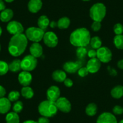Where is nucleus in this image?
<instances>
[{
    "label": "nucleus",
    "mask_w": 123,
    "mask_h": 123,
    "mask_svg": "<svg viewBox=\"0 0 123 123\" xmlns=\"http://www.w3.org/2000/svg\"><path fill=\"white\" fill-rule=\"evenodd\" d=\"M2 32H3V30H2L1 27H0V36H1V35H2Z\"/></svg>",
    "instance_id": "47"
},
{
    "label": "nucleus",
    "mask_w": 123,
    "mask_h": 123,
    "mask_svg": "<svg viewBox=\"0 0 123 123\" xmlns=\"http://www.w3.org/2000/svg\"><path fill=\"white\" fill-rule=\"evenodd\" d=\"M24 107V105L23 103L21 101H16L15 103V104L13 105V111L15 113H19L20 112H22V111L23 110Z\"/></svg>",
    "instance_id": "33"
},
{
    "label": "nucleus",
    "mask_w": 123,
    "mask_h": 123,
    "mask_svg": "<svg viewBox=\"0 0 123 123\" xmlns=\"http://www.w3.org/2000/svg\"><path fill=\"white\" fill-rule=\"evenodd\" d=\"M82 1H89L90 0H82Z\"/></svg>",
    "instance_id": "49"
},
{
    "label": "nucleus",
    "mask_w": 123,
    "mask_h": 123,
    "mask_svg": "<svg viewBox=\"0 0 123 123\" xmlns=\"http://www.w3.org/2000/svg\"><path fill=\"white\" fill-rule=\"evenodd\" d=\"M118 123H123V119H122V120H121L120 121H119Z\"/></svg>",
    "instance_id": "48"
},
{
    "label": "nucleus",
    "mask_w": 123,
    "mask_h": 123,
    "mask_svg": "<svg viewBox=\"0 0 123 123\" xmlns=\"http://www.w3.org/2000/svg\"><path fill=\"white\" fill-rule=\"evenodd\" d=\"M45 31L39 27H31L25 31V36L27 39L33 42H39L43 39Z\"/></svg>",
    "instance_id": "5"
},
{
    "label": "nucleus",
    "mask_w": 123,
    "mask_h": 123,
    "mask_svg": "<svg viewBox=\"0 0 123 123\" xmlns=\"http://www.w3.org/2000/svg\"><path fill=\"white\" fill-rule=\"evenodd\" d=\"M21 62L19 59H15L9 65V69L12 73H18L21 69Z\"/></svg>",
    "instance_id": "23"
},
{
    "label": "nucleus",
    "mask_w": 123,
    "mask_h": 123,
    "mask_svg": "<svg viewBox=\"0 0 123 123\" xmlns=\"http://www.w3.org/2000/svg\"><path fill=\"white\" fill-rule=\"evenodd\" d=\"M96 123H118L115 116L110 112H103L98 117Z\"/></svg>",
    "instance_id": "13"
},
{
    "label": "nucleus",
    "mask_w": 123,
    "mask_h": 123,
    "mask_svg": "<svg viewBox=\"0 0 123 123\" xmlns=\"http://www.w3.org/2000/svg\"><path fill=\"white\" fill-rule=\"evenodd\" d=\"M101 28V22L98 21H94L91 25V28L94 31H98Z\"/></svg>",
    "instance_id": "37"
},
{
    "label": "nucleus",
    "mask_w": 123,
    "mask_h": 123,
    "mask_svg": "<svg viewBox=\"0 0 123 123\" xmlns=\"http://www.w3.org/2000/svg\"><path fill=\"white\" fill-rule=\"evenodd\" d=\"M28 39L23 33L14 35L10 39L8 46L9 53L14 57H18L25 51Z\"/></svg>",
    "instance_id": "1"
},
{
    "label": "nucleus",
    "mask_w": 123,
    "mask_h": 123,
    "mask_svg": "<svg viewBox=\"0 0 123 123\" xmlns=\"http://www.w3.org/2000/svg\"><path fill=\"white\" fill-rule=\"evenodd\" d=\"M6 2H7V3H12L13 1H14L15 0H4Z\"/></svg>",
    "instance_id": "46"
},
{
    "label": "nucleus",
    "mask_w": 123,
    "mask_h": 123,
    "mask_svg": "<svg viewBox=\"0 0 123 123\" xmlns=\"http://www.w3.org/2000/svg\"><path fill=\"white\" fill-rule=\"evenodd\" d=\"M60 97V90L57 86H51L47 91V100L55 102Z\"/></svg>",
    "instance_id": "12"
},
{
    "label": "nucleus",
    "mask_w": 123,
    "mask_h": 123,
    "mask_svg": "<svg viewBox=\"0 0 123 123\" xmlns=\"http://www.w3.org/2000/svg\"><path fill=\"white\" fill-rule=\"evenodd\" d=\"M113 43L117 49H123V35H116L113 38Z\"/></svg>",
    "instance_id": "29"
},
{
    "label": "nucleus",
    "mask_w": 123,
    "mask_h": 123,
    "mask_svg": "<svg viewBox=\"0 0 123 123\" xmlns=\"http://www.w3.org/2000/svg\"><path fill=\"white\" fill-rule=\"evenodd\" d=\"M37 65V59L33 55H27L21 62V69L24 71L30 72L36 68Z\"/></svg>",
    "instance_id": "6"
},
{
    "label": "nucleus",
    "mask_w": 123,
    "mask_h": 123,
    "mask_svg": "<svg viewBox=\"0 0 123 123\" xmlns=\"http://www.w3.org/2000/svg\"><path fill=\"white\" fill-rule=\"evenodd\" d=\"M6 94V91L5 88L1 85H0V98L4 97Z\"/></svg>",
    "instance_id": "41"
},
{
    "label": "nucleus",
    "mask_w": 123,
    "mask_h": 123,
    "mask_svg": "<svg viewBox=\"0 0 123 123\" xmlns=\"http://www.w3.org/2000/svg\"><path fill=\"white\" fill-rule=\"evenodd\" d=\"M117 67L121 69H123V59L119 60L117 63Z\"/></svg>",
    "instance_id": "43"
},
{
    "label": "nucleus",
    "mask_w": 123,
    "mask_h": 123,
    "mask_svg": "<svg viewBox=\"0 0 123 123\" xmlns=\"http://www.w3.org/2000/svg\"><path fill=\"white\" fill-rule=\"evenodd\" d=\"M87 54V49H86L85 47H77V48L76 49V54L77 56L79 59H83V58L86 56Z\"/></svg>",
    "instance_id": "32"
},
{
    "label": "nucleus",
    "mask_w": 123,
    "mask_h": 123,
    "mask_svg": "<svg viewBox=\"0 0 123 123\" xmlns=\"http://www.w3.org/2000/svg\"><path fill=\"white\" fill-rule=\"evenodd\" d=\"M106 15V7L103 3L94 4L89 10V16L94 21L101 22Z\"/></svg>",
    "instance_id": "4"
},
{
    "label": "nucleus",
    "mask_w": 123,
    "mask_h": 123,
    "mask_svg": "<svg viewBox=\"0 0 123 123\" xmlns=\"http://www.w3.org/2000/svg\"><path fill=\"white\" fill-rule=\"evenodd\" d=\"M89 43L93 49H98L101 47L102 41L98 36H94L91 39Z\"/></svg>",
    "instance_id": "28"
},
{
    "label": "nucleus",
    "mask_w": 123,
    "mask_h": 123,
    "mask_svg": "<svg viewBox=\"0 0 123 123\" xmlns=\"http://www.w3.org/2000/svg\"><path fill=\"white\" fill-rule=\"evenodd\" d=\"M86 68L89 73L94 74L97 73L101 68V62L97 57L92 58L87 62Z\"/></svg>",
    "instance_id": "14"
},
{
    "label": "nucleus",
    "mask_w": 123,
    "mask_h": 123,
    "mask_svg": "<svg viewBox=\"0 0 123 123\" xmlns=\"http://www.w3.org/2000/svg\"><path fill=\"white\" fill-rule=\"evenodd\" d=\"M91 39V34L87 28H79L71 33L69 41L75 47H85L90 43Z\"/></svg>",
    "instance_id": "2"
},
{
    "label": "nucleus",
    "mask_w": 123,
    "mask_h": 123,
    "mask_svg": "<svg viewBox=\"0 0 123 123\" xmlns=\"http://www.w3.org/2000/svg\"><path fill=\"white\" fill-rule=\"evenodd\" d=\"M58 110L63 113H68L71 110V104L65 97H60L55 101Z\"/></svg>",
    "instance_id": "10"
},
{
    "label": "nucleus",
    "mask_w": 123,
    "mask_h": 123,
    "mask_svg": "<svg viewBox=\"0 0 123 123\" xmlns=\"http://www.w3.org/2000/svg\"><path fill=\"white\" fill-rule=\"evenodd\" d=\"M38 111L43 117L51 118L56 115L58 111L55 102L45 100L42 101L38 106Z\"/></svg>",
    "instance_id": "3"
},
{
    "label": "nucleus",
    "mask_w": 123,
    "mask_h": 123,
    "mask_svg": "<svg viewBox=\"0 0 123 123\" xmlns=\"http://www.w3.org/2000/svg\"><path fill=\"white\" fill-rule=\"evenodd\" d=\"M97 58L102 63H109L112 59V53L106 47H101L97 49Z\"/></svg>",
    "instance_id": "7"
},
{
    "label": "nucleus",
    "mask_w": 123,
    "mask_h": 123,
    "mask_svg": "<svg viewBox=\"0 0 123 123\" xmlns=\"http://www.w3.org/2000/svg\"><path fill=\"white\" fill-rule=\"evenodd\" d=\"M49 22L50 21L47 16L42 15L39 18L38 20H37V25H38L39 28L45 31L49 25Z\"/></svg>",
    "instance_id": "22"
},
{
    "label": "nucleus",
    "mask_w": 123,
    "mask_h": 123,
    "mask_svg": "<svg viewBox=\"0 0 123 123\" xmlns=\"http://www.w3.org/2000/svg\"><path fill=\"white\" fill-rule=\"evenodd\" d=\"M1 44H0V51H1Z\"/></svg>",
    "instance_id": "50"
},
{
    "label": "nucleus",
    "mask_w": 123,
    "mask_h": 123,
    "mask_svg": "<svg viewBox=\"0 0 123 123\" xmlns=\"http://www.w3.org/2000/svg\"><path fill=\"white\" fill-rule=\"evenodd\" d=\"M87 55L90 59L97 57V51L94 49H91L87 52Z\"/></svg>",
    "instance_id": "38"
},
{
    "label": "nucleus",
    "mask_w": 123,
    "mask_h": 123,
    "mask_svg": "<svg viewBox=\"0 0 123 123\" xmlns=\"http://www.w3.org/2000/svg\"><path fill=\"white\" fill-rule=\"evenodd\" d=\"M30 52L31 55L37 59L43 54V48L39 42H33L30 47Z\"/></svg>",
    "instance_id": "16"
},
{
    "label": "nucleus",
    "mask_w": 123,
    "mask_h": 123,
    "mask_svg": "<svg viewBox=\"0 0 123 123\" xmlns=\"http://www.w3.org/2000/svg\"><path fill=\"white\" fill-rule=\"evenodd\" d=\"M49 26H50L51 28H54L55 27H57V22H55V21H53L51 22H49Z\"/></svg>",
    "instance_id": "44"
},
{
    "label": "nucleus",
    "mask_w": 123,
    "mask_h": 123,
    "mask_svg": "<svg viewBox=\"0 0 123 123\" xmlns=\"http://www.w3.org/2000/svg\"><path fill=\"white\" fill-rule=\"evenodd\" d=\"M11 101L6 97L0 98V113L6 114L11 108Z\"/></svg>",
    "instance_id": "18"
},
{
    "label": "nucleus",
    "mask_w": 123,
    "mask_h": 123,
    "mask_svg": "<svg viewBox=\"0 0 123 123\" xmlns=\"http://www.w3.org/2000/svg\"><path fill=\"white\" fill-rule=\"evenodd\" d=\"M43 40L45 44L49 48L55 47L59 42L57 36L53 31H47L45 33Z\"/></svg>",
    "instance_id": "9"
},
{
    "label": "nucleus",
    "mask_w": 123,
    "mask_h": 123,
    "mask_svg": "<svg viewBox=\"0 0 123 123\" xmlns=\"http://www.w3.org/2000/svg\"><path fill=\"white\" fill-rule=\"evenodd\" d=\"M113 31L116 35H123V25L121 23H117L113 27Z\"/></svg>",
    "instance_id": "34"
},
{
    "label": "nucleus",
    "mask_w": 123,
    "mask_h": 123,
    "mask_svg": "<svg viewBox=\"0 0 123 123\" xmlns=\"http://www.w3.org/2000/svg\"><path fill=\"white\" fill-rule=\"evenodd\" d=\"M111 96L115 99H119L123 97V86L117 85L111 91Z\"/></svg>",
    "instance_id": "21"
},
{
    "label": "nucleus",
    "mask_w": 123,
    "mask_h": 123,
    "mask_svg": "<svg viewBox=\"0 0 123 123\" xmlns=\"http://www.w3.org/2000/svg\"><path fill=\"white\" fill-rule=\"evenodd\" d=\"M42 2L41 0H30L28 3V9L31 13H37L42 7Z\"/></svg>",
    "instance_id": "17"
},
{
    "label": "nucleus",
    "mask_w": 123,
    "mask_h": 123,
    "mask_svg": "<svg viewBox=\"0 0 123 123\" xmlns=\"http://www.w3.org/2000/svg\"><path fill=\"white\" fill-rule=\"evenodd\" d=\"M37 123H49V120L48 118L42 116L38 119L37 121Z\"/></svg>",
    "instance_id": "40"
},
{
    "label": "nucleus",
    "mask_w": 123,
    "mask_h": 123,
    "mask_svg": "<svg viewBox=\"0 0 123 123\" xmlns=\"http://www.w3.org/2000/svg\"><path fill=\"white\" fill-rule=\"evenodd\" d=\"M82 67V63L80 61L77 62H67L64 63L63 68L64 71L69 74H74L78 71L79 69Z\"/></svg>",
    "instance_id": "11"
},
{
    "label": "nucleus",
    "mask_w": 123,
    "mask_h": 123,
    "mask_svg": "<svg viewBox=\"0 0 123 123\" xmlns=\"http://www.w3.org/2000/svg\"><path fill=\"white\" fill-rule=\"evenodd\" d=\"M9 70V65L6 62L0 60V76L6 74Z\"/></svg>",
    "instance_id": "31"
},
{
    "label": "nucleus",
    "mask_w": 123,
    "mask_h": 123,
    "mask_svg": "<svg viewBox=\"0 0 123 123\" xmlns=\"http://www.w3.org/2000/svg\"><path fill=\"white\" fill-rule=\"evenodd\" d=\"M20 97V94L18 91H12L10 92L8 95L7 98L10 100L11 102H16L18 100Z\"/></svg>",
    "instance_id": "30"
},
{
    "label": "nucleus",
    "mask_w": 123,
    "mask_h": 123,
    "mask_svg": "<svg viewBox=\"0 0 123 123\" xmlns=\"http://www.w3.org/2000/svg\"><path fill=\"white\" fill-rule=\"evenodd\" d=\"M32 75L30 72H21L18 75V81L19 83L23 86H28L32 81Z\"/></svg>",
    "instance_id": "15"
},
{
    "label": "nucleus",
    "mask_w": 123,
    "mask_h": 123,
    "mask_svg": "<svg viewBox=\"0 0 123 123\" xmlns=\"http://www.w3.org/2000/svg\"><path fill=\"white\" fill-rule=\"evenodd\" d=\"M14 15L13 11L10 9H6L0 13V20L3 22H10Z\"/></svg>",
    "instance_id": "19"
},
{
    "label": "nucleus",
    "mask_w": 123,
    "mask_h": 123,
    "mask_svg": "<svg viewBox=\"0 0 123 123\" xmlns=\"http://www.w3.org/2000/svg\"><path fill=\"white\" fill-rule=\"evenodd\" d=\"M6 123H19L20 119L18 113L14 112H9L6 117Z\"/></svg>",
    "instance_id": "25"
},
{
    "label": "nucleus",
    "mask_w": 123,
    "mask_h": 123,
    "mask_svg": "<svg viewBox=\"0 0 123 123\" xmlns=\"http://www.w3.org/2000/svg\"><path fill=\"white\" fill-rule=\"evenodd\" d=\"M24 30V27L21 23L16 21H10L7 25V30L13 36L22 34Z\"/></svg>",
    "instance_id": "8"
},
{
    "label": "nucleus",
    "mask_w": 123,
    "mask_h": 123,
    "mask_svg": "<svg viewBox=\"0 0 123 123\" xmlns=\"http://www.w3.org/2000/svg\"><path fill=\"white\" fill-rule=\"evenodd\" d=\"M97 106L96 104L91 103L86 106V109H85V112L89 117H93L96 115L97 112Z\"/></svg>",
    "instance_id": "26"
},
{
    "label": "nucleus",
    "mask_w": 123,
    "mask_h": 123,
    "mask_svg": "<svg viewBox=\"0 0 123 123\" xmlns=\"http://www.w3.org/2000/svg\"><path fill=\"white\" fill-rule=\"evenodd\" d=\"M23 123H37V121H35L33 120H27L25 121Z\"/></svg>",
    "instance_id": "45"
},
{
    "label": "nucleus",
    "mask_w": 123,
    "mask_h": 123,
    "mask_svg": "<svg viewBox=\"0 0 123 123\" xmlns=\"http://www.w3.org/2000/svg\"><path fill=\"white\" fill-rule=\"evenodd\" d=\"M63 83H64V85L66 87H71L73 86V80L70 79H68V78H67V79L64 80Z\"/></svg>",
    "instance_id": "39"
},
{
    "label": "nucleus",
    "mask_w": 123,
    "mask_h": 123,
    "mask_svg": "<svg viewBox=\"0 0 123 123\" xmlns=\"http://www.w3.org/2000/svg\"><path fill=\"white\" fill-rule=\"evenodd\" d=\"M6 9V4L3 0H0V11H3Z\"/></svg>",
    "instance_id": "42"
},
{
    "label": "nucleus",
    "mask_w": 123,
    "mask_h": 123,
    "mask_svg": "<svg viewBox=\"0 0 123 123\" xmlns=\"http://www.w3.org/2000/svg\"><path fill=\"white\" fill-rule=\"evenodd\" d=\"M71 21L68 17H62L57 21V27L60 29H67L70 25Z\"/></svg>",
    "instance_id": "27"
},
{
    "label": "nucleus",
    "mask_w": 123,
    "mask_h": 123,
    "mask_svg": "<svg viewBox=\"0 0 123 123\" xmlns=\"http://www.w3.org/2000/svg\"><path fill=\"white\" fill-rule=\"evenodd\" d=\"M52 78L54 81L57 82H63L64 80L67 79V74L64 71L58 69L53 72L52 74Z\"/></svg>",
    "instance_id": "20"
},
{
    "label": "nucleus",
    "mask_w": 123,
    "mask_h": 123,
    "mask_svg": "<svg viewBox=\"0 0 123 123\" xmlns=\"http://www.w3.org/2000/svg\"><path fill=\"white\" fill-rule=\"evenodd\" d=\"M21 95L26 99L32 98L34 96V91L31 87L28 86H23L21 89Z\"/></svg>",
    "instance_id": "24"
},
{
    "label": "nucleus",
    "mask_w": 123,
    "mask_h": 123,
    "mask_svg": "<svg viewBox=\"0 0 123 123\" xmlns=\"http://www.w3.org/2000/svg\"><path fill=\"white\" fill-rule=\"evenodd\" d=\"M78 74L81 77H85L88 75L89 71L86 67H81L77 71Z\"/></svg>",
    "instance_id": "36"
},
{
    "label": "nucleus",
    "mask_w": 123,
    "mask_h": 123,
    "mask_svg": "<svg viewBox=\"0 0 123 123\" xmlns=\"http://www.w3.org/2000/svg\"><path fill=\"white\" fill-rule=\"evenodd\" d=\"M112 112L114 115H121L123 113V107L119 105H116L113 107Z\"/></svg>",
    "instance_id": "35"
}]
</instances>
